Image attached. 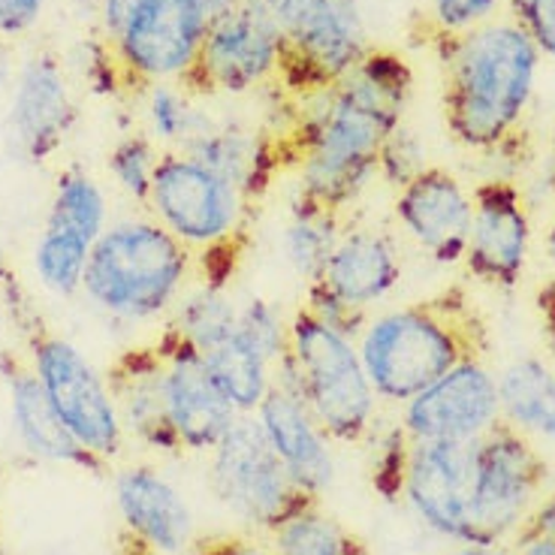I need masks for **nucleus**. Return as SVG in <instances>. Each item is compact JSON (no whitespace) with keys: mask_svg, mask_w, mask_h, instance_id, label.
I'll return each instance as SVG.
<instances>
[{"mask_svg":"<svg viewBox=\"0 0 555 555\" xmlns=\"http://www.w3.org/2000/svg\"><path fill=\"white\" fill-rule=\"evenodd\" d=\"M501 416L516 429L555 441V372L534 357L511 362L499 377Z\"/></svg>","mask_w":555,"mask_h":555,"instance_id":"nucleus-25","label":"nucleus"},{"mask_svg":"<svg viewBox=\"0 0 555 555\" xmlns=\"http://www.w3.org/2000/svg\"><path fill=\"white\" fill-rule=\"evenodd\" d=\"M0 377L7 384V396H10L13 429L30 456L55 462V465H69V468L88 474H106L109 462L94 456L91 450H85L73 438V431L57 416L55 404L49 402L40 377L30 369L28 360L15 357L13 350L0 353Z\"/></svg>","mask_w":555,"mask_h":555,"instance_id":"nucleus-19","label":"nucleus"},{"mask_svg":"<svg viewBox=\"0 0 555 555\" xmlns=\"http://www.w3.org/2000/svg\"><path fill=\"white\" fill-rule=\"evenodd\" d=\"M281 37L278 82L293 98H311L341 82L369 55L357 0H269Z\"/></svg>","mask_w":555,"mask_h":555,"instance_id":"nucleus-9","label":"nucleus"},{"mask_svg":"<svg viewBox=\"0 0 555 555\" xmlns=\"http://www.w3.org/2000/svg\"><path fill=\"white\" fill-rule=\"evenodd\" d=\"M254 416L260 420L269 444L287 465L293 480L318 499L326 495L335 483V456L330 435L320 429L308 404L284 389L272 387Z\"/></svg>","mask_w":555,"mask_h":555,"instance_id":"nucleus-21","label":"nucleus"},{"mask_svg":"<svg viewBox=\"0 0 555 555\" xmlns=\"http://www.w3.org/2000/svg\"><path fill=\"white\" fill-rule=\"evenodd\" d=\"M546 477V459L504 416L472 441V543L501 546L514 538Z\"/></svg>","mask_w":555,"mask_h":555,"instance_id":"nucleus-11","label":"nucleus"},{"mask_svg":"<svg viewBox=\"0 0 555 555\" xmlns=\"http://www.w3.org/2000/svg\"><path fill=\"white\" fill-rule=\"evenodd\" d=\"M115 555H164V553H157L154 546H149L145 541H139L137 534H130V531H121L118 534V553Z\"/></svg>","mask_w":555,"mask_h":555,"instance_id":"nucleus-44","label":"nucleus"},{"mask_svg":"<svg viewBox=\"0 0 555 555\" xmlns=\"http://www.w3.org/2000/svg\"><path fill=\"white\" fill-rule=\"evenodd\" d=\"M157 350L164 360V387H167L169 420L184 450L211 453L238 414L208 372L206 357L184 335L167 323L157 335Z\"/></svg>","mask_w":555,"mask_h":555,"instance_id":"nucleus-15","label":"nucleus"},{"mask_svg":"<svg viewBox=\"0 0 555 555\" xmlns=\"http://www.w3.org/2000/svg\"><path fill=\"white\" fill-rule=\"evenodd\" d=\"M0 287L10 318L15 320L22 341L28 347L30 369L40 377L57 416L85 450H91L94 456L112 465V459L125 450L127 431L121 426L106 372H100L79 347L64 335H57L42 320L40 311L30 302L28 291L15 281V275L3 278Z\"/></svg>","mask_w":555,"mask_h":555,"instance_id":"nucleus-5","label":"nucleus"},{"mask_svg":"<svg viewBox=\"0 0 555 555\" xmlns=\"http://www.w3.org/2000/svg\"><path fill=\"white\" fill-rule=\"evenodd\" d=\"M46 0H0V37L15 40L37 28Z\"/></svg>","mask_w":555,"mask_h":555,"instance_id":"nucleus-40","label":"nucleus"},{"mask_svg":"<svg viewBox=\"0 0 555 555\" xmlns=\"http://www.w3.org/2000/svg\"><path fill=\"white\" fill-rule=\"evenodd\" d=\"M499 0H431L426 34H465L492 22Z\"/></svg>","mask_w":555,"mask_h":555,"instance_id":"nucleus-38","label":"nucleus"},{"mask_svg":"<svg viewBox=\"0 0 555 555\" xmlns=\"http://www.w3.org/2000/svg\"><path fill=\"white\" fill-rule=\"evenodd\" d=\"M91 250H94V242L67 233L61 227L42 223V233L34 245V272L49 293L76 296V293H82Z\"/></svg>","mask_w":555,"mask_h":555,"instance_id":"nucleus-30","label":"nucleus"},{"mask_svg":"<svg viewBox=\"0 0 555 555\" xmlns=\"http://www.w3.org/2000/svg\"><path fill=\"white\" fill-rule=\"evenodd\" d=\"M98 13L121 88L145 91L191 73L215 0H100Z\"/></svg>","mask_w":555,"mask_h":555,"instance_id":"nucleus-8","label":"nucleus"},{"mask_svg":"<svg viewBox=\"0 0 555 555\" xmlns=\"http://www.w3.org/2000/svg\"><path fill=\"white\" fill-rule=\"evenodd\" d=\"M514 22L541 49L555 57V0H514Z\"/></svg>","mask_w":555,"mask_h":555,"instance_id":"nucleus-39","label":"nucleus"},{"mask_svg":"<svg viewBox=\"0 0 555 555\" xmlns=\"http://www.w3.org/2000/svg\"><path fill=\"white\" fill-rule=\"evenodd\" d=\"M46 223L98 245V238L109 227V203H106L100 181H94V176H88L79 167L64 169L55 181Z\"/></svg>","mask_w":555,"mask_h":555,"instance_id":"nucleus-28","label":"nucleus"},{"mask_svg":"<svg viewBox=\"0 0 555 555\" xmlns=\"http://www.w3.org/2000/svg\"><path fill=\"white\" fill-rule=\"evenodd\" d=\"M302 306L314 314V318L320 320V323H326L330 330H335V333L347 335V338H360L362 333H365V308L360 306H350V302H345L338 293H333L323 281H311L306 291V302Z\"/></svg>","mask_w":555,"mask_h":555,"instance_id":"nucleus-37","label":"nucleus"},{"mask_svg":"<svg viewBox=\"0 0 555 555\" xmlns=\"http://www.w3.org/2000/svg\"><path fill=\"white\" fill-rule=\"evenodd\" d=\"M10 275V269H7V248H3V233H0V281Z\"/></svg>","mask_w":555,"mask_h":555,"instance_id":"nucleus-49","label":"nucleus"},{"mask_svg":"<svg viewBox=\"0 0 555 555\" xmlns=\"http://www.w3.org/2000/svg\"><path fill=\"white\" fill-rule=\"evenodd\" d=\"M172 326L179 330L199 353H208L211 347L223 345L233 338L238 330V306L227 287H208L203 284L199 291L181 299Z\"/></svg>","mask_w":555,"mask_h":555,"instance_id":"nucleus-31","label":"nucleus"},{"mask_svg":"<svg viewBox=\"0 0 555 555\" xmlns=\"http://www.w3.org/2000/svg\"><path fill=\"white\" fill-rule=\"evenodd\" d=\"M429 167L426 164V149L423 142L414 137V130L408 127H396V133L384 142L380 149V157H377V172L399 191L408 181L420 176L423 169Z\"/></svg>","mask_w":555,"mask_h":555,"instance_id":"nucleus-36","label":"nucleus"},{"mask_svg":"<svg viewBox=\"0 0 555 555\" xmlns=\"http://www.w3.org/2000/svg\"><path fill=\"white\" fill-rule=\"evenodd\" d=\"M492 335L465 284L396 308L360 335V357L380 399L411 402L456 365L486 360Z\"/></svg>","mask_w":555,"mask_h":555,"instance_id":"nucleus-3","label":"nucleus"},{"mask_svg":"<svg viewBox=\"0 0 555 555\" xmlns=\"http://www.w3.org/2000/svg\"><path fill=\"white\" fill-rule=\"evenodd\" d=\"M79 121L67 73L55 55H30L10 88V137L28 164L52 160Z\"/></svg>","mask_w":555,"mask_h":555,"instance_id":"nucleus-16","label":"nucleus"},{"mask_svg":"<svg viewBox=\"0 0 555 555\" xmlns=\"http://www.w3.org/2000/svg\"><path fill=\"white\" fill-rule=\"evenodd\" d=\"M272 387L308 404L338 444H362L375 423V387L353 338L320 323L306 306L291 318V345L272 365Z\"/></svg>","mask_w":555,"mask_h":555,"instance_id":"nucleus-4","label":"nucleus"},{"mask_svg":"<svg viewBox=\"0 0 555 555\" xmlns=\"http://www.w3.org/2000/svg\"><path fill=\"white\" fill-rule=\"evenodd\" d=\"M350 306L369 308L402 281V260L392 238L360 227L341 233L330 263L318 278Z\"/></svg>","mask_w":555,"mask_h":555,"instance_id":"nucleus-24","label":"nucleus"},{"mask_svg":"<svg viewBox=\"0 0 555 555\" xmlns=\"http://www.w3.org/2000/svg\"><path fill=\"white\" fill-rule=\"evenodd\" d=\"M272 553L275 555H372L369 543L357 531L326 514L320 504L308 507L291 522L272 531Z\"/></svg>","mask_w":555,"mask_h":555,"instance_id":"nucleus-29","label":"nucleus"},{"mask_svg":"<svg viewBox=\"0 0 555 555\" xmlns=\"http://www.w3.org/2000/svg\"><path fill=\"white\" fill-rule=\"evenodd\" d=\"M429 46L441 64L444 121L453 139L477 152L501 149L531 103L541 49L516 22L429 34Z\"/></svg>","mask_w":555,"mask_h":555,"instance_id":"nucleus-2","label":"nucleus"},{"mask_svg":"<svg viewBox=\"0 0 555 555\" xmlns=\"http://www.w3.org/2000/svg\"><path fill=\"white\" fill-rule=\"evenodd\" d=\"M278 67L281 37L269 0H215L206 40L179 85L188 94H248L278 82Z\"/></svg>","mask_w":555,"mask_h":555,"instance_id":"nucleus-12","label":"nucleus"},{"mask_svg":"<svg viewBox=\"0 0 555 555\" xmlns=\"http://www.w3.org/2000/svg\"><path fill=\"white\" fill-rule=\"evenodd\" d=\"M414 91L408 61L389 49H369L341 82L299 98L296 125L278 137L284 167L299 169V196L341 211L375 179L380 149Z\"/></svg>","mask_w":555,"mask_h":555,"instance_id":"nucleus-1","label":"nucleus"},{"mask_svg":"<svg viewBox=\"0 0 555 555\" xmlns=\"http://www.w3.org/2000/svg\"><path fill=\"white\" fill-rule=\"evenodd\" d=\"M411 444H414V438L404 431V426L389 429L387 435L377 441L375 456H372V486L380 492V499L396 501L402 495Z\"/></svg>","mask_w":555,"mask_h":555,"instance_id":"nucleus-35","label":"nucleus"},{"mask_svg":"<svg viewBox=\"0 0 555 555\" xmlns=\"http://www.w3.org/2000/svg\"><path fill=\"white\" fill-rule=\"evenodd\" d=\"M396 218L438 263H459L472 233V196L444 167H426L399 188Z\"/></svg>","mask_w":555,"mask_h":555,"instance_id":"nucleus-18","label":"nucleus"},{"mask_svg":"<svg viewBox=\"0 0 555 555\" xmlns=\"http://www.w3.org/2000/svg\"><path fill=\"white\" fill-rule=\"evenodd\" d=\"M511 555H555V541H546V538L514 541V553Z\"/></svg>","mask_w":555,"mask_h":555,"instance_id":"nucleus-45","label":"nucleus"},{"mask_svg":"<svg viewBox=\"0 0 555 555\" xmlns=\"http://www.w3.org/2000/svg\"><path fill=\"white\" fill-rule=\"evenodd\" d=\"M203 357L223 399L236 408V414H257L266 392L272 389V362L257 347L248 345L238 330L233 338L211 347Z\"/></svg>","mask_w":555,"mask_h":555,"instance_id":"nucleus-26","label":"nucleus"},{"mask_svg":"<svg viewBox=\"0 0 555 555\" xmlns=\"http://www.w3.org/2000/svg\"><path fill=\"white\" fill-rule=\"evenodd\" d=\"M238 335L275 365L278 357L291 345V320L281 318V311L269 299L254 296L238 308Z\"/></svg>","mask_w":555,"mask_h":555,"instance_id":"nucleus-34","label":"nucleus"},{"mask_svg":"<svg viewBox=\"0 0 555 555\" xmlns=\"http://www.w3.org/2000/svg\"><path fill=\"white\" fill-rule=\"evenodd\" d=\"M191 555H275L272 550H263L260 543L238 538V534H211L191 543Z\"/></svg>","mask_w":555,"mask_h":555,"instance_id":"nucleus-41","label":"nucleus"},{"mask_svg":"<svg viewBox=\"0 0 555 555\" xmlns=\"http://www.w3.org/2000/svg\"><path fill=\"white\" fill-rule=\"evenodd\" d=\"M191 260L157 221L112 223L91 250L82 293L109 318L152 320L179 299Z\"/></svg>","mask_w":555,"mask_h":555,"instance_id":"nucleus-6","label":"nucleus"},{"mask_svg":"<svg viewBox=\"0 0 555 555\" xmlns=\"http://www.w3.org/2000/svg\"><path fill=\"white\" fill-rule=\"evenodd\" d=\"M115 501L125 528L157 553H184L194 543V516L179 489L149 465H133L115 477Z\"/></svg>","mask_w":555,"mask_h":555,"instance_id":"nucleus-22","label":"nucleus"},{"mask_svg":"<svg viewBox=\"0 0 555 555\" xmlns=\"http://www.w3.org/2000/svg\"><path fill=\"white\" fill-rule=\"evenodd\" d=\"M181 152L191 154L218 179L233 184L245 203L260 199L269 191L272 176L278 169H284L278 137L233 130V127H223V130L199 127L181 142Z\"/></svg>","mask_w":555,"mask_h":555,"instance_id":"nucleus-23","label":"nucleus"},{"mask_svg":"<svg viewBox=\"0 0 555 555\" xmlns=\"http://www.w3.org/2000/svg\"><path fill=\"white\" fill-rule=\"evenodd\" d=\"M15 73H18V67H15L13 61V42L7 40V37H0V94L13 88Z\"/></svg>","mask_w":555,"mask_h":555,"instance_id":"nucleus-43","label":"nucleus"},{"mask_svg":"<svg viewBox=\"0 0 555 555\" xmlns=\"http://www.w3.org/2000/svg\"><path fill=\"white\" fill-rule=\"evenodd\" d=\"M528 538H546V541H555V495L541 501V504L526 516V522H522L519 531L514 534V541H528Z\"/></svg>","mask_w":555,"mask_h":555,"instance_id":"nucleus-42","label":"nucleus"},{"mask_svg":"<svg viewBox=\"0 0 555 555\" xmlns=\"http://www.w3.org/2000/svg\"><path fill=\"white\" fill-rule=\"evenodd\" d=\"M157 160H160V152L154 149L152 137L130 133V137L115 142L106 167H109V176L115 179V184H118L130 199L149 206V194H152V179Z\"/></svg>","mask_w":555,"mask_h":555,"instance_id":"nucleus-32","label":"nucleus"},{"mask_svg":"<svg viewBox=\"0 0 555 555\" xmlns=\"http://www.w3.org/2000/svg\"><path fill=\"white\" fill-rule=\"evenodd\" d=\"M188 91L179 82H157L145 88V112H149V125L152 137L164 142H184L199 130V118L188 103Z\"/></svg>","mask_w":555,"mask_h":555,"instance_id":"nucleus-33","label":"nucleus"},{"mask_svg":"<svg viewBox=\"0 0 555 555\" xmlns=\"http://www.w3.org/2000/svg\"><path fill=\"white\" fill-rule=\"evenodd\" d=\"M546 254H550V260L555 266V223L550 227V233H546Z\"/></svg>","mask_w":555,"mask_h":555,"instance_id":"nucleus-50","label":"nucleus"},{"mask_svg":"<svg viewBox=\"0 0 555 555\" xmlns=\"http://www.w3.org/2000/svg\"><path fill=\"white\" fill-rule=\"evenodd\" d=\"M538 308H550V311H555V275L538 291Z\"/></svg>","mask_w":555,"mask_h":555,"instance_id":"nucleus-48","label":"nucleus"},{"mask_svg":"<svg viewBox=\"0 0 555 555\" xmlns=\"http://www.w3.org/2000/svg\"><path fill=\"white\" fill-rule=\"evenodd\" d=\"M501 420L499 380L483 360L456 365L404 402L402 426L414 441L472 444Z\"/></svg>","mask_w":555,"mask_h":555,"instance_id":"nucleus-13","label":"nucleus"},{"mask_svg":"<svg viewBox=\"0 0 555 555\" xmlns=\"http://www.w3.org/2000/svg\"><path fill=\"white\" fill-rule=\"evenodd\" d=\"M245 199L233 184L218 179L191 154L160 152L154 167L149 208L154 221L184 248H203L208 257L206 284L227 287V278L236 272L248 236L245 230Z\"/></svg>","mask_w":555,"mask_h":555,"instance_id":"nucleus-7","label":"nucleus"},{"mask_svg":"<svg viewBox=\"0 0 555 555\" xmlns=\"http://www.w3.org/2000/svg\"><path fill=\"white\" fill-rule=\"evenodd\" d=\"M531 218L514 181L489 179L472 194V233L465 248L468 275L499 291H514L526 272Z\"/></svg>","mask_w":555,"mask_h":555,"instance_id":"nucleus-14","label":"nucleus"},{"mask_svg":"<svg viewBox=\"0 0 555 555\" xmlns=\"http://www.w3.org/2000/svg\"><path fill=\"white\" fill-rule=\"evenodd\" d=\"M211 489L227 511L269 534L320 504L318 495L293 480L254 414H238L211 450Z\"/></svg>","mask_w":555,"mask_h":555,"instance_id":"nucleus-10","label":"nucleus"},{"mask_svg":"<svg viewBox=\"0 0 555 555\" xmlns=\"http://www.w3.org/2000/svg\"><path fill=\"white\" fill-rule=\"evenodd\" d=\"M543 318V335H546V345H550V350H553L555 357V311H550V308H538Z\"/></svg>","mask_w":555,"mask_h":555,"instance_id":"nucleus-47","label":"nucleus"},{"mask_svg":"<svg viewBox=\"0 0 555 555\" xmlns=\"http://www.w3.org/2000/svg\"><path fill=\"white\" fill-rule=\"evenodd\" d=\"M112 396L118 404L121 426L139 444L160 450V453H181L179 435L169 420L167 387H164V360L157 345H139L121 350L112 360L109 372Z\"/></svg>","mask_w":555,"mask_h":555,"instance_id":"nucleus-20","label":"nucleus"},{"mask_svg":"<svg viewBox=\"0 0 555 555\" xmlns=\"http://www.w3.org/2000/svg\"><path fill=\"white\" fill-rule=\"evenodd\" d=\"M450 555H511L504 546H477V543H462L456 553Z\"/></svg>","mask_w":555,"mask_h":555,"instance_id":"nucleus-46","label":"nucleus"},{"mask_svg":"<svg viewBox=\"0 0 555 555\" xmlns=\"http://www.w3.org/2000/svg\"><path fill=\"white\" fill-rule=\"evenodd\" d=\"M402 495L431 531L472 543V444L414 441Z\"/></svg>","mask_w":555,"mask_h":555,"instance_id":"nucleus-17","label":"nucleus"},{"mask_svg":"<svg viewBox=\"0 0 555 555\" xmlns=\"http://www.w3.org/2000/svg\"><path fill=\"white\" fill-rule=\"evenodd\" d=\"M338 238H341V211L323 208L302 196L293 203L291 221L284 227V254L296 269V275L306 278V284L323 275Z\"/></svg>","mask_w":555,"mask_h":555,"instance_id":"nucleus-27","label":"nucleus"}]
</instances>
